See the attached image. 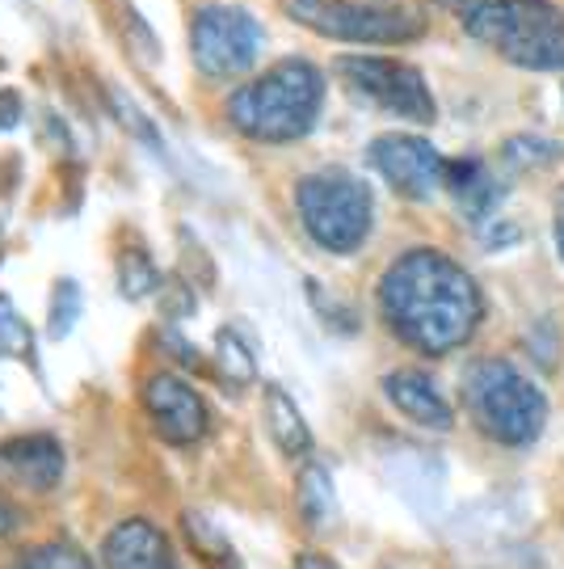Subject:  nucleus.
<instances>
[{
  "mask_svg": "<svg viewBox=\"0 0 564 569\" xmlns=\"http://www.w3.org/2000/svg\"><path fill=\"white\" fill-rule=\"evenodd\" d=\"M380 312L417 355H451L481 329L484 300L476 279L439 249H409L380 279Z\"/></svg>",
  "mask_w": 564,
  "mask_h": 569,
  "instance_id": "nucleus-1",
  "label": "nucleus"
},
{
  "mask_svg": "<svg viewBox=\"0 0 564 569\" xmlns=\"http://www.w3.org/2000/svg\"><path fill=\"white\" fill-rule=\"evenodd\" d=\"M321 106L324 77L316 72V63L282 60L228 98V122L244 140L295 143L316 127Z\"/></svg>",
  "mask_w": 564,
  "mask_h": 569,
  "instance_id": "nucleus-2",
  "label": "nucleus"
},
{
  "mask_svg": "<svg viewBox=\"0 0 564 569\" xmlns=\"http://www.w3.org/2000/svg\"><path fill=\"white\" fill-rule=\"evenodd\" d=\"M467 34L526 72H564V13L552 0H472Z\"/></svg>",
  "mask_w": 564,
  "mask_h": 569,
  "instance_id": "nucleus-3",
  "label": "nucleus"
},
{
  "mask_svg": "<svg viewBox=\"0 0 564 569\" xmlns=\"http://www.w3.org/2000/svg\"><path fill=\"white\" fill-rule=\"evenodd\" d=\"M464 406L472 422L502 448H531L547 427V397L505 359H481L467 367Z\"/></svg>",
  "mask_w": 564,
  "mask_h": 569,
  "instance_id": "nucleus-4",
  "label": "nucleus"
},
{
  "mask_svg": "<svg viewBox=\"0 0 564 569\" xmlns=\"http://www.w3.org/2000/svg\"><path fill=\"white\" fill-rule=\"evenodd\" d=\"M300 224L312 241L329 253H354L363 249L375 224V199L363 178L350 169H316L295 186Z\"/></svg>",
  "mask_w": 564,
  "mask_h": 569,
  "instance_id": "nucleus-5",
  "label": "nucleus"
},
{
  "mask_svg": "<svg viewBox=\"0 0 564 569\" xmlns=\"http://www.w3.org/2000/svg\"><path fill=\"white\" fill-rule=\"evenodd\" d=\"M286 13L324 39L354 47H401L422 34L417 13L375 0H286Z\"/></svg>",
  "mask_w": 564,
  "mask_h": 569,
  "instance_id": "nucleus-6",
  "label": "nucleus"
},
{
  "mask_svg": "<svg viewBox=\"0 0 564 569\" xmlns=\"http://www.w3.org/2000/svg\"><path fill=\"white\" fill-rule=\"evenodd\" d=\"M262 51V21L241 4H202L190 21V56L211 81L244 77Z\"/></svg>",
  "mask_w": 564,
  "mask_h": 569,
  "instance_id": "nucleus-7",
  "label": "nucleus"
},
{
  "mask_svg": "<svg viewBox=\"0 0 564 569\" xmlns=\"http://www.w3.org/2000/svg\"><path fill=\"white\" fill-rule=\"evenodd\" d=\"M338 72L350 93H359L375 110H387L409 122H434V93L413 63L387 60V56H345Z\"/></svg>",
  "mask_w": 564,
  "mask_h": 569,
  "instance_id": "nucleus-8",
  "label": "nucleus"
},
{
  "mask_svg": "<svg viewBox=\"0 0 564 569\" xmlns=\"http://www.w3.org/2000/svg\"><path fill=\"white\" fill-rule=\"evenodd\" d=\"M366 161L401 199H413V203L430 199L446 182V161L439 157V148L422 140V136H401V131L380 136L366 148Z\"/></svg>",
  "mask_w": 564,
  "mask_h": 569,
  "instance_id": "nucleus-9",
  "label": "nucleus"
},
{
  "mask_svg": "<svg viewBox=\"0 0 564 569\" xmlns=\"http://www.w3.org/2000/svg\"><path fill=\"white\" fill-rule=\"evenodd\" d=\"M143 409L152 418V427L164 443L173 448H194L211 418H207V401L199 397V388L182 380L178 371H157L148 385H143Z\"/></svg>",
  "mask_w": 564,
  "mask_h": 569,
  "instance_id": "nucleus-10",
  "label": "nucleus"
},
{
  "mask_svg": "<svg viewBox=\"0 0 564 569\" xmlns=\"http://www.w3.org/2000/svg\"><path fill=\"white\" fill-rule=\"evenodd\" d=\"M105 569H182L173 557V545L152 519H127L105 536L101 545Z\"/></svg>",
  "mask_w": 564,
  "mask_h": 569,
  "instance_id": "nucleus-11",
  "label": "nucleus"
},
{
  "mask_svg": "<svg viewBox=\"0 0 564 569\" xmlns=\"http://www.w3.org/2000/svg\"><path fill=\"white\" fill-rule=\"evenodd\" d=\"M383 392H387V401L401 409L409 422H417V427H425V430L455 427V409H451V401L443 397V388L434 385L425 371H413V367L392 371V376L383 380Z\"/></svg>",
  "mask_w": 564,
  "mask_h": 569,
  "instance_id": "nucleus-12",
  "label": "nucleus"
},
{
  "mask_svg": "<svg viewBox=\"0 0 564 569\" xmlns=\"http://www.w3.org/2000/svg\"><path fill=\"white\" fill-rule=\"evenodd\" d=\"M0 465L26 489H56L63 477V448L51 435H18L0 443Z\"/></svg>",
  "mask_w": 564,
  "mask_h": 569,
  "instance_id": "nucleus-13",
  "label": "nucleus"
},
{
  "mask_svg": "<svg viewBox=\"0 0 564 569\" xmlns=\"http://www.w3.org/2000/svg\"><path fill=\"white\" fill-rule=\"evenodd\" d=\"M446 190L455 194V203L467 220H489L505 199V182L493 178V169L476 157H460V161H446Z\"/></svg>",
  "mask_w": 564,
  "mask_h": 569,
  "instance_id": "nucleus-14",
  "label": "nucleus"
},
{
  "mask_svg": "<svg viewBox=\"0 0 564 569\" xmlns=\"http://www.w3.org/2000/svg\"><path fill=\"white\" fill-rule=\"evenodd\" d=\"M265 427H270V439L279 443L282 456H295L300 460V456L312 451V430L303 422L295 397L279 385L265 388Z\"/></svg>",
  "mask_w": 564,
  "mask_h": 569,
  "instance_id": "nucleus-15",
  "label": "nucleus"
},
{
  "mask_svg": "<svg viewBox=\"0 0 564 569\" xmlns=\"http://www.w3.org/2000/svg\"><path fill=\"white\" fill-rule=\"evenodd\" d=\"M182 536H185V549L194 552L207 569H236L241 566V557H236V549L228 545V536H223L207 515H199V510H185L182 515Z\"/></svg>",
  "mask_w": 564,
  "mask_h": 569,
  "instance_id": "nucleus-16",
  "label": "nucleus"
},
{
  "mask_svg": "<svg viewBox=\"0 0 564 569\" xmlns=\"http://www.w3.org/2000/svg\"><path fill=\"white\" fill-rule=\"evenodd\" d=\"M295 493H300V515L308 528H324V523L338 515V489H333V477H329V468L316 465V460L303 465Z\"/></svg>",
  "mask_w": 564,
  "mask_h": 569,
  "instance_id": "nucleus-17",
  "label": "nucleus"
},
{
  "mask_svg": "<svg viewBox=\"0 0 564 569\" xmlns=\"http://www.w3.org/2000/svg\"><path fill=\"white\" fill-rule=\"evenodd\" d=\"M215 371L232 388H249L258 380V355H253L249 338L236 326H223L215 333Z\"/></svg>",
  "mask_w": 564,
  "mask_h": 569,
  "instance_id": "nucleus-18",
  "label": "nucleus"
},
{
  "mask_svg": "<svg viewBox=\"0 0 564 569\" xmlns=\"http://www.w3.org/2000/svg\"><path fill=\"white\" fill-rule=\"evenodd\" d=\"M119 287L127 300H148L161 287V270L143 244H122L119 253Z\"/></svg>",
  "mask_w": 564,
  "mask_h": 569,
  "instance_id": "nucleus-19",
  "label": "nucleus"
},
{
  "mask_svg": "<svg viewBox=\"0 0 564 569\" xmlns=\"http://www.w3.org/2000/svg\"><path fill=\"white\" fill-rule=\"evenodd\" d=\"M0 355L4 359H21V363H34V329L26 326V317L4 296H0Z\"/></svg>",
  "mask_w": 564,
  "mask_h": 569,
  "instance_id": "nucleus-20",
  "label": "nucleus"
},
{
  "mask_svg": "<svg viewBox=\"0 0 564 569\" xmlns=\"http://www.w3.org/2000/svg\"><path fill=\"white\" fill-rule=\"evenodd\" d=\"M13 569H98V566H93L77 545H68V540H47V545H34V549L21 552V561Z\"/></svg>",
  "mask_w": 564,
  "mask_h": 569,
  "instance_id": "nucleus-21",
  "label": "nucleus"
},
{
  "mask_svg": "<svg viewBox=\"0 0 564 569\" xmlns=\"http://www.w3.org/2000/svg\"><path fill=\"white\" fill-rule=\"evenodd\" d=\"M81 283H72V279H60L56 283V296H51V321H47V329H51V338L60 342V338H68L72 333V326L81 321Z\"/></svg>",
  "mask_w": 564,
  "mask_h": 569,
  "instance_id": "nucleus-22",
  "label": "nucleus"
},
{
  "mask_svg": "<svg viewBox=\"0 0 564 569\" xmlns=\"http://www.w3.org/2000/svg\"><path fill=\"white\" fill-rule=\"evenodd\" d=\"M556 157H561V148L552 140H540V136H514L505 143V161L514 169H540V164L556 161Z\"/></svg>",
  "mask_w": 564,
  "mask_h": 569,
  "instance_id": "nucleus-23",
  "label": "nucleus"
},
{
  "mask_svg": "<svg viewBox=\"0 0 564 569\" xmlns=\"http://www.w3.org/2000/svg\"><path fill=\"white\" fill-rule=\"evenodd\" d=\"M110 110H114V114H119V119L127 122V131H135V136H140L143 143L161 148V136H157V127L143 119L140 110H135V102H131L127 93H119V89H114V93H110Z\"/></svg>",
  "mask_w": 564,
  "mask_h": 569,
  "instance_id": "nucleus-24",
  "label": "nucleus"
},
{
  "mask_svg": "<svg viewBox=\"0 0 564 569\" xmlns=\"http://www.w3.org/2000/svg\"><path fill=\"white\" fill-rule=\"evenodd\" d=\"M21 119V98L18 93H0V131Z\"/></svg>",
  "mask_w": 564,
  "mask_h": 569,
  "instance_id": "nucleus-25",
  "label": "nucleus"
},
{
  "mask_svg": "<svg viewBox=\"0 0 564 569\" xmlns=\"http://www.w3.org/2000/svg\"><path fill=\"white\" fill-rule=\"evenodd\" d=\"M295 569H342V566H338L333 557H321V552H300Z\"/></svg>",
  "mask_w": 564,
  "mask_h": 569,
  "instance_id": "nucleus-26",
  "label": "nucleus"
},
{
  "mask_svg": "<svg viewBox=\"0 0 564 569\" xmlns=\"http://www.w3.org/2000/svg\"><path fill=\"white\" fill-rule=\"evenodd\" d=\"M18 523H21L18 510L4 507V502H0V540H4V536H13V531H18Z\"/></svg>",
  "mask_w": 564,
  "mask_h": 569,
  "instance_id": "nucleus-27",
  "label": "nucleus"
},
{
  "mask_svg": "<svg viewBox=\"0 0 564 569\" xmlns=\"http://www.w3.org/2000/svg\"><path fill=\"white\" fill-rule=\"evenodd\" d=\"M556 253H561V262H564V216L556 220Z\"/></svg>",
  "mask_w": 564,
  "mask_h": 569,
  "instance_id": "nucleus-28",
  "label": "nucleus"
}]
</instances>
